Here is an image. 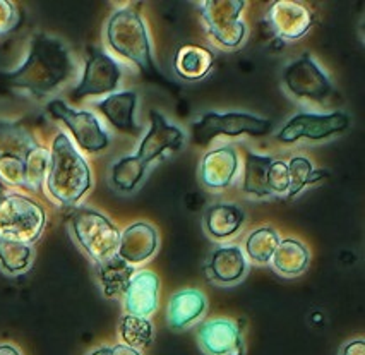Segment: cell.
<instances>
[{"label": "cell", "mask_w": 365, "mask_h": 355, "mask_svg": "<svg viewBox=\"0 0 365 355\" xmlns=\"http://www.w3.org/2000/svg\"><path fill=\"white\" fill-rule=\"evenodd\" d=\"M76 64L69 46L58 38L36 33L29 43V53L24 64L4 74L9 88L26 90L38 100L57 91L74 74Z\"/></svg>", "instance_id": "1"}, {"label": "cell", "mask_w": 365, "mask_h": 355, "mask_svg": "<svg viewBox=\"0 0 365 355\" xmlns=\"http://www.w3.org/2000/svg\"><path fill=\"white\" fill-rule=\"evenodd\" d=\"M151 129L143 138L138 153L124 156L112 167V184L118 191L133 192L144 179L153 160L160 158L165 151H178L184 145V133L177 125L168 124L167 118L156 110L150 112Z\"/></svg>", "instance_id": "2"}, {"label": "cell", "mask_w": 365, "mask_h": 355, "mask_svg": "<svg viewBox=\"0 0 365 355\" xmlns=\"http://www.w3.org/2000/svg\"><path fill=\"white\" fill-rule=\"evenodd\" d=\"M46 191L62 206H76L91 189V170L69 136L58 133L50 150Z\"/></svg>", "instance_id": "3"}, {"label": "cell", "mask_w": 365, "mask_h": 355, "mask_svg": "<svg viewBox=\"0 0 365 355\" xmlns=\"http://www.w3.org/2000/svg\"><path fill=\"white\" fill-rule=\"evenodd\" d=\"M107 41L118 55L133 61L141 69L144 78L173 90L172 84L160 73L153 61L151 41L139 12L130 7L113 12L107 23Z\"/></svg>", "instance_id": "4"}, {"label": "cell", "mask_w": 365, "mask_h": 355, "mask_svg": "<svg viewBox=\"0 0 365 355\" xmlns=\"http://www.w3.org/2000/svg\"><path fill=\"white\" fill-rule=\"evenodd\" d=\"M46 225L43 206L31 197L9 192L0 201V237L33 246Z\"/></svg>", "instance_id": "5"}, {"label": "cell", "mask_w": 365, "mask_h": 355, "mask_svg": "<svg viewBox=\"0 0 365 355\" xmlns=\"http://www.w3.org/2000/svg\"><path fill=\"white\" fill-rule=\"evenodd\" d=\"M71 230L76 242L95 264L117 254L120 230L100 211L78 208L71 215Z\"/></svg>", "instance_id": "6"}, {"label": "cell", "mask_w": 365, "mask_h": 355, "mask_svg": "<svg viewBox=\"0 0 365 355\" xmlns=\"http://www.w3.org/2000/svg\"><path fill=\"white\" fill-rule=\"evenodd\" d=\"M274 124L267 118H261L245 112L215 113L207 112L192 124V139L199 146H207L218 136H267Z\"/></svg>", "instance_id": "7"}, {"label": "cell", "mask_w": 365, "mask_h": 355, "mask_svg": "<svg viewBox=\"0 0 365 355\" xmlns=\"http://www.w3.org/2000/svg\"><path fill=\"white\" fill-rule=\"evenodd\" d=\"M38 145L23 125L0 120V180L4 184L24 189L28 155Z\"/></svg>", "instance_id": "8"}, {"label": "cell", "mask_w": 365, "mask_h": 355, "mask_svg": "<svg viewBox=\"0 0 365 355\" xmlns=\"http://www.w3.org/2000/svg\"><path fill=\"white\" fill-rule=\"evenodd\" d=\"M283 84L295 98L316 101V103H326L338 95L328 74L314 61L311 53H304L285 67Z\"/></svg>", "instance_id": "9"}, {"label": "cell", "mask_w": 365, "mask_h": 355, "mask_svg": "<svg viewBox=\"0 0 365 355\" xmlns=\"http://www.w3.org/2000/svg\"><path fill=\"white\" fill-rule=\"evenodd\" d=\"M201 16L210 35L225 48H237L247 36V26L240 19L245 2L242 0H207L201 2Z\"/></svg>", "instance_id": "10"}, {"label": "cell", "mask_w": 365, "mask_h": 355, "mask_svg": "<svg viewBox=\"0 0 365 355\" xmlns=\"http://www.w3.org/2000/svg\"><path fill=\"white\" fill-rule=\"evenodd\" d=\"M46 112L53 118L61 120L71 130V134L81 146V150L88 151V153H100V151L108 148L110 136L107 130L101 128L100 120L95 117V113L86 112V110L71 108L62 100L50 101L46 105Z\"/></svg>", "instance_id": "11"}, {"label": "cell", "mask_w": 365, "mask_h": 355, "mask_svg": "<svg viewBox=\"0 0 365 355\" xmlns=\"http://www.w3.org/2000/svg\"><path fill=\"white\" fill-rule=\"evenodd\" d=\"M350 125V117L343 112L334 113H297L287 122V125L278 133L279 143H295L299 139H321L331 138L343 133Z\"/></svg>", "instance_id": "12"}, {"label": "cell", "mask_w": 365, "mask_h": 355, "mask_svg": "<svg viewBox=\"0 0 365 355\" xmlns=\"http://www.w3.org/2000/svg\"><path fill=\"white\" fill-rule=\"evenodd\" d=\"M120 66L100 48H89L83 78L72 90V98L83 100L86 96H98L113 93L120 84Z\"/></svg>", "instance_id": "13"}, {"label": "cell", "mask_w": 365, "mask_h": 355, "mask_svg": "<svg viewBox=\"0 0 365 355\" xmlns=\"http://www.w3.org/2000/svg\"><path fill=\"white\" fill-rule=\"evenodd\" d=\"M197 341L206 355H244L240 328L230 319H211L197 329Z\"/></svg>", "instance_id": "14"}, {"label": "cell", "mask_w": 365, "mask_h": 355, "mask_svg": "<svg viewBox=\"0 0 365 355\" xmlns=\"http://www.w3.org/2000/svg\"><path fill=\"white\" fill-rule=\"evenodd\" d=\"M271 28L282 40H300L312 26V14L307 7L290 0L273 2L267 12Z\"/></svg>", "instance_id": "15"}, {"label": "cell", "mask_w": 365, "mask_h": 355, "mask_svg": "<svg viewBox=\"0 0 365 355\" xmlns=\"http://www.w3.org/2000/svg\"><path fill=\"white\" fill-rule=\"evenodd\" d=\"M237 170H239V155L233 146H222L216 150H210L201 162V177L202 184L206 187L227 189L235 179Z\"/></svg>", "instance_id": "16"}, {"label": "cell", "mask_w": 365, "mask_h": 355, "mask_svg": "<svg viewBox=\"0 0 365 355\" xmlns=\"http://www.w3.org/2000/svg\"><path fill=\"white\" fill-rule=\"evenodd\" d=\"M160 278L153 272H138L133 274L124 292V307L127 314L148 318L158 307Z\"/></svg>", "instance_id": "17"}, {"label": "cell", "mask_w": 365, "mask_h": 355, "mask_svg": "<svg viewBox=\"0 0 365 355\" xmlns=\"http://www.w3.org/2000/svg\"><path fill=\"white\" fill-rule=\"evenodd\" d=\"M156 247H158V234L155 227L146 222H138L120 232L117 256L122 257L125 263L138 264L155 254Z\"/></svg>", "instance_id": "18"}, {"label": "cell", "mask_w": 365, "mask_h": 355, "mask_svg": "<svg viewBox=\"0 0 365 355\" xmlns=\"http://www.w3.org/2000/svg\"><path fill=\"white\" fill-rule=\"evenodd\" d=\"M135 107H138V95L134 91L113 93L96 103V108L107 117L113 128L130 136H139L143 133V125L135 122Z\"/></svg>", "instance_id": "19"}, {"label": "cell", "mask_w": 365, "mask_h": 355, "mask_svg": "<svg viewBox=\"0 0 365 355\" xmlns=\"http://www.w3.org/2000/svg\"><path fill=\"white\" fill-rule=\"evenodd\" d=\"M206 311V297L196 289L180 290L170 299L168 304V326L172 329H182L194 323Z\"/></svg>", "instance_id": "20"}, {"label": "cell", "mask_w": 365, "mask_h": 355, "mask_svg": "<svg viewBox=\"0 0 365 355\" xmlns=\"http://www.w3.org/2000/svg\"><path fill=\"white\" fill-rule=\"evenodd\" d=\"M210 278L218 283H235L247 272V261L240 247H218L211 254L210 264L206 266Z\"/></svg>", "instance_id": "21"}, {"label": "cell", "mask_w": 365, "mask_h": 355, "mask_svg": "<svg viewBox=\"0 0 365 355\" xmlns=\"http://www.w3.org/2000/svg\"><path fill=\"white\" fill-rule=\"evenodd\" d=\"M215 55L201 45H184L177 50L175 73L185 81H199L210 73Z\"/></svg>", "instance_id": "22"}, {"label": "cell", "mask_w": 365, "mask_h": 355, "mask_svg": "<svg viewBox=\"0 0 365 355\" xmlns=\"http://www.w3.org/2000/svg\"><path fill=\"white\" fill-rule=\"evenodd\" d=\"M245 213L237 205H228V202H220V205L211 206L205 215V227L207 234L215 239H228L239 232L244 225Z\"/></svg>", "instance_id": "23"}, {"label": "cell", "mask_w": 365, "mask_h": 355, "mask_svg": "<svg viewBox=\"0 0 365 355\" xmlns=\"http://www.w3.org/2000/svg\"><path fill=\"white\" fill-rule=\"evenodd\" d=\"M309 261H311V254H309L307 247L295 239L279 240L277 251L271 257L274 269L285 277H297V274L304 273L307 269Z\"/></svg>", "instance_id": "24"}, {"label": "cell", "mask_w": 365, "mask_h": 355, "mask_svg": "<svg viewBox=\"0 0 365 355\" xmlns=\"http://www.w3.org/2000/svg\"><path fill=\"white\" fill-rule=\"evenodd\" d=\"M96 272H98V278L101 287H103V294L107 297H113L117 294H124L127 285H129L130 278H133L134 266L125 263L122 257L117 254L108 257V259L96 263Z\"/></svg>", "instance_id": "25"}, {"label": "cell", "mask_w": 365, "mask_h": 355, "mask_svg": "<svg viewBox=\"0 0 365 355\" xmlns=\"http://www.w3.org/2000/svg\"><path fill=\"white\" fill-rule=\"evenodd\" d=\"M273 158L262 156L252 151L245 153V175L242 191L252 194L256 197L271 196L269 185H267V172H269Z\"/></svg>", "instance_id": "26"}, {"label": "cell", "mask_w": 365, "mask_h": 355, "mask_svg": "<svg viewBox=\"0 0 365 355\" xmlns=\"http://www.w3.org/2000/svg\"><path fill=\"white\" fill-rule=\"evenodd\" d=\"M33 247L0 237V268L9 274H21L31 266Z\"/></svg>", "instance_id": "27"}, {"label": "cell", "mask_w": 365, "mask_h": 355, "mask_svg": "<svg viewBox=\"0 0 365 355\" xmlns=\"http://www.w3.org/2000/svg\"><path fill=\"white\" fill-rule=\"evenodd\" d=\"M279 244L278 232L271 227H262L250 232L245 240V252L252 261L264 264L271 261Z\"/></svg>", "instance_id": "28"}, {"label": "cell", "mask_w": 365, "mask_h": 355, "mask_svg": "<svg viewBox=\"0 0 365 355\" xmlns=\"http://www.w3.org/2000/svg\"><path fill=\"white\" fill-rule=\"evenodd\" d=\"M118 331H120L124 345L133 346V349H144V346H150L153 341V324L148 318L125 314L120 319Z\"/></svg>", "instance_id": "29"}, {"label": "cell", "mask_w": 365, "mask_h": 355, "mask_svg": "<svg viewBox=\"0 0 365 355\" xmlns=\"http://www.w3.org/2000/svg\"><path fill=\"white\" fill-rule=\"evenodd\" d=\"M48 162L50 151L45 146L38 145L33 148L26 160V184H24V189L33 192L40 191L46 179V172H48Z\"/></svg>", "instance_id": "30"}, {"label": "cell", "mask_w": 365, "mask_h": 355, "mask_svg": "<svg viewBox=\"0 0 365 355\" xmlns=\"http://www.w3.org/2000/svg\"><path fill=\"white\" fill-rule=\"evenodd\" d=\"M288 175H290V191H288V196L294 197L295 194L302 191L305 185L321 179L322 172H314L311 160H307L305 156H295L288 163Z\"/></svg>", "instance_id": "31"}, {"label": "cell", "mask_w": 365, "mask_h": 355, "mask_svg": "<svg viewBox=\"0 0 365 355\" xmlns=\"http://www.w3.org/2000/svg\"><path fill=\"white\" fill-rule=\"evenodd\" d=\"M267 185L271 194H285L290 191V175H288V163L277 160L271 163L267 172Z\"/></svg>", "instance_id": "32"}, {"label": "cell", "mask_w": 365, "mask_h": 355, "mask_svg": "<svg viewBox=\"0 0 365 355\" xmlns=\"http://www.w3.org/2000/svg\"><path fill=\"white\" fill-rule=\"evenodd\" d=\"M19 23L21 16L16 4L7 2V0H0V36L14 31L19 26Z\"/></svg>", "instance_id": "33"}, {"label": "cell", "mask_w": 365, "mask_h": 355, "mask_svg": "<svg viewBox=\"0 0 365 355\" xmlns=\"http://www.w3.org/2000/svg\"><path fill=\"white\" fill-rule=\"evenodd\" d=\"M339 355H365V344L364 340H354L343 345Z\"/></svg>", "instance_id": "34"}, {"label": "cell", "mask_w": 365, "mask_h": 355, "mask_svg": "<svg viewBox=\"0 0 365 355\" xmlns=\"http://www.w3.org/2000/svg\"><path fill=\"white\" fill-rule=\"evenodd\" d=\"M110 355H141V352L138 349H133V346L118 344L110 349Z\"/></svg>", "instance_id": "35"}, {"label": "cell", "mask_w": 365, "mask_h": 355, "mask_svg": "<svg viewBox=\"0 0 365 355\" xmlns=\"http://www.w3.org/2000/svg\"><path fill=\"white\" fill-rule=\"evenodd\" d=\"M0 355H21V352L11 344H0Z\"/></svg>", "instance_id": "36"}, {"label": "cell", "mask_w": 365, "mask_h": 355, "mask_svg": "<svg viewBox=\"0 0 365 355\" xmlns=\"http://www.w3.org/2000/svg\"><path fill=\"white\" fill-rule=\"evenodd\" d=\"M88 355H110V349L108 346H101V349L93 350V352H89Z\"/></svg>", "instance_id": "37"}, {"label": "cell", "mask_w": 365, "mask_h": 355, "mask_svg": "<svg viewBox=\"0 0 365 355\" xmlns=\"http://www.w3.org/2000/svg\"><path fill=\"white\" fill-rule=\"evenodd\" d=\"M6 189H4V185L2 184H0V201H2L4 200V196H6Z\"/></svg>", "instance_id": "38"}]
</instances>
